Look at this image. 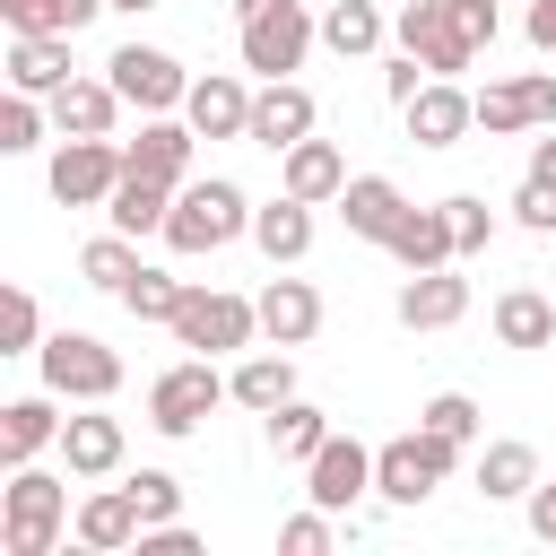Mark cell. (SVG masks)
<instances>
[{
	"label": "cell",
	"mask_w": 556,
	"mask_h": 556,
	"mask_svg": "<svg viewBox=\"0 0 556 556\" xmlns=\"http://www.w3.org/2000/svg\"><path fill=\"white\" fill-rule=\"evenodd\" d=\"M235 235H252V200H243L226 174H208V182H182V191H174L165 243H174L182 261H200V252H226Z\"/></svg>",
	"instance_id": "1"
},
{
	"label": "cell",
	"mask_w": 556,
	"mask_h": 556,
	"mask_svg": "<svg viewBox=\"0 0 556 556\" xmlns=\"http://www.w3.org/2000/svg\"><path fill=\"white\" fill-rule=\"evenodd\" d=\"M61 521H70V478H43L35 460L9 469V486H0V539H9V556H52Z\"/></svg>",
	"instance_id": "2"
},
{
	"label": "cell",
	"mask_w": 556,
	"mask_h": 556,
	"mask_svg": "<svg viewBox=\"0 0 556 556\" xmlns=\"http://www.w3.org/2000/svg\"><path fill=\"white\" fill-rule=\"evenodd\" d=\"M35 365H43V391H61V400H78V408H96V400L122 391V356H113L96 330H52V339L35 348Z\"/></svg>",
	"instance_id": "3"
},
{
	"label": "cell",
	"mask_w": 556,
	"mask_h": 556,
	"mask_svg": "<svg viewBox=\"0 0 556 556\" xmlns=\"http://www.w3.org/2000/svg\"><path fill=\"white\" fill-rule=\"evenodd\" d=\"M452 460H460V443H452V434H434V426L391 434V443L374 452V495H382V504H426V495L452 478Z\"/></svg>",
	"instance_id": "4"
},
{
	"label": "cell",
	"mask_w": 556,
	"mask_h": 556,
	"mask_svg": "<svg viewBox=\"0 0 556 556\" xmlns=\"http://www.w3.org/2000/svg\"><path fill=\"white\" fill-rule=\"evenodd\" d=\"M217 400H235V382L217 374V356H182V365H165L148 382V426L156 434H200Z\"/></svg>",
	"instance_id": "5"
},
{
	"label": "cell",
	"mask_w": 556,
	"mask_h": 556,
	"mask_svg": "<svg viewBox=\"0 0 556 556\" xmlns=\"http://www.w3.org/2000/svg\"><path fill=\"white\" fill-rule=\"evenodd\" d=\"M313 35H321V26L304 17V0H269L261 17H235V52H243L252 78H287V70H304Z\"/></svg>",
	"instance_id": "6"
},
{
	"label": "cell",
	"mask_w": 556,
	"mask_h": 556,
	"mask_svg": "<svg viewBox=\"0 0 556 556\" xmlns=\"http://www.w3.org/2000/svg\"><path fill=\"white\" fill-rule=\"evenodd\" d=\"M191 356H226V348H252V330H261V304H243V295H226V287H182V313L165 321Z\"/></svg>",
	"instance_id": "7"
},
{
	"label": "cell",
	"mask_w": 556,
	"mask_h": 556,
	"mask_svg": "<svg viewBox=\"0 0 556 556\" xmlns=\"http://www.w3.org/2000/svg\"><path fill=\"white\" fill-rule=\"evenodd\" d=\"M122 174H130V156H122L113 139H61V148H52V165H43V182H52V200H61V208H104Z\"/></svg>",
	"instance_id": "8"
},
{
	"label": "cell",
	"mask_w": 556,
	"mask_h": 556,
	"mask_svg": "<svg viewBox=\"0 0 556 556\" xmlns=\"http://www.w3.org/2000/svg\"><path fill=\"white\" fill-rule=\"evenodd\" d=\"M104 78H113V87H122V104H139V113H182V96H191L182 61H174V52H156V43H122V52L104 61Z\"/></svg>",
	"instance_id": "9"
},
{
	"label": "cell",
	"mask_w": 556,
	"mask_h": 556,
	"mask_svg": "<svg viewBox=\"0 0 556 556\" xmlns=\"http://www.w3.org/2000/svg\"><path fill=\"white\" fill-rule=\"evenodd\" d=\"M391 35H400V52H417L434 78H460L478 52H469V35L452 26V0H408L400 17H391Z\"/></svg>",
	"instance_id": "10"
},
{
	"label": "cell",
	"mask_w": 556,
	"mask_h": 556,
	"mask_svg": "<svg viewBox=\"0 0 556 556\" xmlns=\"http://www.w3.org/2000/svg\"><path fill=\"white\" fill-rule=\"evenodd\" d=\"M400 122H408L417 148H460V130H478V96H460V78H426L400 104Z\"/></svg>",
	"instance_id": "11"
},
{
	"label": "cell",
	"mask_w": 556,
	"mask_h": 556,
	"mask_svg": "<svg viewBox=\"0 0 556 556\" xmlns=\"http://www.w3.org/2000/svg\"><path fill=\"white\" fill-rule=\"evenodd\" d=\"M304 478H313L304 495H313L321 513H348L356 495H374V452H365L356 434H330V443H321V452L304 460Z\"/></svg>",
	"instance_id": "12"
},
{
	"label": "cell",
	"mask_w": 556,
	"mask_h": 556,
	"mask_svg": "<svg viewBox=\"0 0 556 556\" xmlns=\"http://www.w3.org/2000/svg\"><path fill=\"white\" fill-rule=\"evenodd\" d=\"M539 122H556V78H547V70L495 78V87L478 96V130H486V139H513V130H539Z\"/></svg>",
	"instance_id": "13"
},
{
	"label": "cell",
	"mask_w": 556,
	"mask_h": 556,
	"mask_svg": "<svg viewBox=\"0 0 556 556\" xmlns=\"http://www.w3.org/2000/svg\"><path fill=\"white\" fill-rule=\"evenodd\" d=\"M182 122H191L200 139H252V87H243L235 70H208V78H191Z\"/></svg>",
	"instance_id": "14"
},
{
	"label": "cell",
	"mask_w": 556,
	"mask_h": 556,
	"mask_svg": "<svg viewBox=\"0 0 556 556\" xmlns=\"http://www.w3.org/2000/svg\"><path fill=\"white\" fill-rule=\"evenodd\" d=\"M469 313V278H460V261H443V269H408V287H400V321L408 330H452Z\"/></svg>",
	"instance_id": "15"
},
{
	"label": "cell",
	"mask_w": 556,
	"mask_h": 556,
	"mask_svg": "<svg viewBox=\"0 0 556 556\" xmlns=\"http://www.w3.org/2000/svg\"><path fill=\"white\" fill-rule=\"evenodd\" d=\"M295 139H313V96L295 87V78H261V96H252V148H295Z\"/></svg>",
	"instance_id": "16"
},
{
	"label": "cell",
	"mask_w": 556,
	"mask_h": 556,
	"mask_svg": "<svg viewBox=\"0 0 556 556\" xmlns=\"http://www.w3.org/2000/svg\"><path fill=\"white\" fill-rule=\"evenodd\" d=\"M52 400H61V391H26V400H9V408H0V469H26L43 443H61V426H70V417H61Z\"/></svg>",
	"instance_id": "17"
},
{
	"label": "cell",
	"mask_w": 556,
	"mask_h": 556,
	"mask_svg": "<svg viewBox=\"0 0 556 556\" xmlns=\"http://www.w3.org/2000/svg\"><path fill=\"white\" fill-rule=\"evenodd\" d=\"M70 530H78V547L122 556V547H139V530H148V521H139V495H130V486H96V495L78 504V521H70Z\"/></svg>",
	"instance_id": "18"
},
{
	"label": "cell",
	"mask_w": 556,
	"mask_h": 556,
	"mask_svg": "<svg viewBox=\"0 0 556 556\" xmlns=\"http://www.w3.org/2000/svg\"><path fill=\"white\" fill-rule=\"evenodd\" d=\"M191 148H200V130H191V122L148 113V122H139V139H130L122 156H130L139 174H156V182H174V191H182V182H191Z\"/></svg>",
	"instance_id": "19"
},
{
	"label": "cell",
	"mask_w": 556,
	"mask_h": 556,
	"mask_svg": "<svg viewBox=\"0 0 556 556\" xmlns=\"http://www.w3.org/2000/svg\"><path fill=\"white\" fill-rule=\"evenodd\" d=\"M252 304H261V339H269V348H304V339L321 330V295H313L304 278H269Z\"/></svg>",
	"instance_id": "20"
},
{
	"label": "cell",
	"mask_w": 556,
	"mask_h": 556,
	"mask_svg": "<svg viewBox=\"0 0 556 556\" xmlns=\"http://www.w3.org/2000/svg\"><path fill=\"white\" fill-rule=\"evenodd\" d=\"M339 217H348V235H365V243H391V226L408 217V200H400V182H391V174H348V191H339Z\"/></svg>",
	"instance_id": "21"
},
{
	"label": "cell",
	"mask_w": 556,
	"mask_h": 556,
	"mask_svg": "<svg viewBox=\"0 0 556 556\" xmlns=\"http://www.w3.org/2000/svg\"><path fill=\"white\" fill-rule=\"evenodd\" d=\"M61 460H70V478H113L122 469V417H104V400L87 417H70L61 426Z\"/></svg>",
	"instance_id": "22"
},
{
	"label": "cell",
	"mask_w": 556,
	"mask_h": 556,
	"mask_svg": "<svg viewBox=\"0 0 556 556\" xmlns=\"http://www.w3.org/2000/svg\"><path fill=\"white\" fill-rule=\"evenodd\" d=\"M113 113H122V87H113V78H70V87L52 96L61 139H113Z\"/></svg>",
	"instance_id": "23"
},
{
	"label": "cell",
	"mask_w": 556,
	"mask_h": 556,
	"mask_svg": "<svg viewBox=\"0 0 556 556\" xmlns=\"http://www.w3.org/2000/svg\"><path fill=\"white\" fill-rule=\"evenodd\" d=\"M278 182H287L295 200H313V208H321V200H339V191H348V156H339L330 139H295V148L278 156Z\"/></svg>",
	"instance_id": "24"
},
{
	"label": "cell",
	"mask_w": 556,
	"mask_h": 556,
	"mask_svg": "<svg viewBox=\"0 0 556 556\" xmlns=\"http://www.w3.org/2000/svg\"><path fill=\"white\" fill-rule=\"evenodd\" d=\"M252 243L269 252V269H287V261H304V252H313V200H295V191H278L269 208H252Z\"/></svg>",
	"instance_id": "25"
},
{
	"label": "cell",
	"mask_w": 556,
	"mask_h": 556,
	"mask_svg": "<svg viewBox=\"0 0 556 556\" xmlns=\"http://www.w3.org/2000/svg\"><path fill=\"white\" fill-rule=\"evenodd\" d=\"M104 217L122 226V235H165V217H174V182H156V174H122L113 182V200H104Z\"/></svg>",
	"instance_id": "26"
},
{
	"label": "cell",
	"mask_w": 556,
	"mask_h": 556,
	"mask_svg": "<svg viewBox=\"0 0 556 556\" xmlns=\"http://www.w3.org/2000/svg\"><path fill=\"white\" fill-rule=\"evenodd\" d=\"M9 87L61 96V87H70V35H17V43H9Z\"/></svg>",
	"instance_id": "27"
},
{
	"label": "cell",
	"mask_w": 556,
	"mask_h": 556,
	"mask_svg": "<svg viewBox=\"0 0 556 556\" xmlns=\"http://www.w3.org/2000/svg\"><path fill=\"white\" fill-rule=\"evenodd\" d=\"M382 252H391L400 269H443V261H460V252H452V217H443V208H408V217L391 226V243H382Z\"/></svg>",
	"instance_id": "28"
},
{
	"label": "cell",
	"mask_w": 556,
	"mask_h": 556,
	"mask_svg": "<svg viewBox=\"0 0 556 556\" xmlns=\"http://www.w3.org/2000/svg\"><path fill=\"white\" fill-rule=\"evenodd\" d=\"M530 486H539V452H530V443L504 434V443L478 452V495H486V504H530Z\"/></svg>",
	"instance_id": "29"
},
{
	"label": "cell",
	"mask_w": 556,
	"mask_h": 556,
	"mask_svg": "<svg viewBox=\"0 0 556 556\" xmlns=\"http://www.w3.org/2000/svg\"><path fill=\"white\" fill-rule=\"evenodd\" d=\"M495 339L504 348H556V304L539 287H504L495 295Z\"/></svg>",
	"instance_id": "30"
},
{
	"label": "cell",
	"mask_w": 556,
	"mask_h": 556,
	"mask_svg": "<svg viewBox=\"0 0 556 556\" xmlns=\"http://www.w3.org/2000/svg\"><path fill=\"white\" fill-rule=\"evenodd\" d=\"M226 382H235V400H243L252 417H269V408L295 400V356H287V348H278V356H243Z\"/></svg>",
	"instance_id": "31"
},
{
	"label": "cell",
	"mask_w": 556,
	"mask_h": 556,
	"mask_svg": "<svg viewBox=\"0 0 556 556\" xmlns=\"http://www.w3.org/2000/svg\"><path fill=\"white\" fill-rule=\"evenodd\" d=\"M321 43H330L339 61H365V52L382 43V0H330V9H321Z\"/></svg>",
	"instance_id": "32"
},
{
	"label": "cell",
	"mask_w": 556,
	"mask_h": 556,
	"mask_svg": "<svg viewBox=\"0 0 556 556\" xmlns=\"http://www.w3.org/2000/svg\"><path fill=\"white\" fill-rule=\"evenodd\" d=\"M96 9H113V0H0V17L17 35H78Z\"/></svg>",
	"instance_id": "33"
},
{
	"label": "cell",
	"mask_w": 556,
	"mask_h": 556,
	"mask_svg": "<svg viewBox=\"0 0 556 556\" xmlns=\"http://www.w3.org/2000/svg\"><path fill=\"white\" fill-rule=\"evenodd\" d=\"M330 443V417L313 408V400H287V408H269V452H287V460H313Z\"/></svg>",
	"instance_id": "34"
},
{
	"label": "cell",
	"mask_w": 556,
	"mask_h": 556,
	"mask_svg": "<svg viewBox=\"0 0 556 556\" xmlns=\"http://www.w3.org/2000/svg\"><path fill=\"white\" fill-rule=\"evenodd\" d=\"M130 269H139V252H130V235H122V226H113V235H96V243L78 252V278H87V287H104V295H122V287H130Z\"/></svg>",
	"instance_id": "35"
},
{
	"label": "cell",
	"mask_w": 556,
	"mask_h": 556,
	"mask_svg": "<svg viewBox=\"0 0 556 556\" xmlns=\"http://www.w3.org/2000/svg\"><path fill=\"white\" fill-rule=\"evenodd\" d=\"M122 304H130L139 321H174V313H182V278H165V269H148V261H139V269H130V287H122Z\"/></svg>",
	"instance_id": "36"
},
{
	"label": "cell",
	"mask_w": 556,
	"mask_h": 556,
	"mask_svg": "<svg viewBox=\"0 0 556 556\" xmlns=\"http://www.w3.org/2000/svg\"><path fill=\"white\" fill-rule=\"evenodd\" d=\"M26 348H43V313L26 287H9L0 295V356H26Z\"/></svg>",
	"instance_id": "37"
},
{
	"label": "cell",
	"mask_w": 556,
	"mask_h": 556,
	"mask_svg": "<svg viewBox=\"0 0 556 556\" xmlns=\"http://www.w3.org/2000/svg\"><path fill=\"white\" fill-rule=\"evenodd\" d=\"M443 217H452V252H460V261L495 243V208H486V200H469V191H460V200H443Z\"/></svg>",
	"instance_id": "38"
},
{
	"label": "cell",
	"mask_w": 556,
	"mask_h": 556,
	"mask_svg": "<svg viewBox=\"0 0 556 556\" xmlns=\"http://www.w3.org/2000/svg\"><path fill=\"white\" fill-rule=\"evenodd\" d=\"M35 139H43V104H35L26 87H9V104H0V148H9V156H26Z\"/></svg>",
	"instance_id": "39"
},
{
	"label": "cell",
	"mask_w": 556,
	"mask_h": 556,
	"mask_svg": "<svg viewBox=\"0 0 556 556\" xmlns=\"http://www.w3.org/2000/svg\"><path fill=\"white\" fill-rule=\"evenodd\" d=\"M130 495H139V521H182V478L174 469H139Z\"/></svg>",
	"instance_id": "40"
},
{
	"label": "cell",
	"mask_w": 556,
	"mask_h": 556,
	"mask_svg": "<svg viewBox=\"0 0 556 556\" xmlns=\"http://www.w3.org/2000/svg\"><path fill=\"white\" fill-rule=\"evenodd\" d=\"M417 426H434V434H452V443H469V434H478V400H469V391H434Z\"/></svg>",
	"instance_id": "41"
},
{
	"label": "cell",
	"mask_w": 556,
	"mask_h": 556,
	"mask_svg": "<svg viewBox=\"0 0 556 556\" xmlns=\"http://www.w3.org/2000/svg\"><path fill=\"white\" fill-rule=\"evenodd\" d=\"M330 539H339V530H330V513H321V504H313V513H295V521L278 530V547H287V556H330Z\"/></svg>",
	"instance_id": "42"
},
{
	"label": "cell",
	"mask_w": 556,
	"mask_h": 556,
	"mask_svg": "<svg viewBox=\"0 0 556 556\" xmlns=\"http://www.w3.org/2000/svg\"><path fill=\"white\" fill-rule=\"evenodd\" d=\"M513 217H521L530 235H556V182H539V174H530V182L513 191Z\"/></svg>",
	"instance_id": "43"
},
{
	"label": "cell",
	"mask_w": 556,
	"mask_h": 556,
	"mask_svg": "<svg viewBox=\"0 0 556 556\" xmlns=\"http://www.w3.org/2000/svg\"><path fill=\"white\" fill-rule=\"evenodd\" d=\"M452 26H460V35H469V52H486V43H495V26H504V17H495V0H452Z\"/></svg>",
	"instance_id": "44"
},
{
	"label": "cell",
	"mask_w": 556,
	"mask_h": 556,
	"mask_svg": "<svg viewBox=\"0 0 556 556\" xmlns=\"http://www.w3.org/2000/svg\"><path fill=\"white\" fill-rule=\"evenodd\" d=\"M139 556H200V539H191L182 521H148V530H139Z\"/></svg>",
	"instance_id": "45"
},
{
	"label": "cell",
	"mask_w": 556,
	"mask_h": 556,
	"mask_svg": "<svg viewBox=\"0 0 556 556\" xmlns=\"http://www.w3.org/2000/svg\"><path fill=\"white\" fill-rule=\"evenodd\" d=\"M426 78H434V70H426V61H417V52H400V61H391V70H382V96H391V104H408V96H417V87H426Z\"/></svg>",
	"instance_id": "46"
},
{
	"label": "cell",
	"mask_w": 556,
	"mask_h": 556,
	"mask_svg": "<svg viewBox=\"0 0 556 556\" xmlns=\"http://www.w3.org/2000/svg\"><path fill=\"white\" fill-rule=\"evenodd\" d=\"M521 35H530V52H556V0H530Z\"/></svg>",
	"instance_id": "47"
},
{
	"label": "cell",
	"mask_w": 556,
	"mask_h": 556,
	"mask_svg": "<svg viewBox=\"0 0 556 556\" xmlns=\"http://www.w3.org/2000/svg\"><path fill=\"white\" fill-rule=\"evenodd\" d=\"M530 539L556 547V486H530Z\"/></svg>",
	"instance_id": "48"
},
{
	"label": "cell",
	"mask_w": 556,
	"mask_h": 556,
	"mask_svg": "<svg viewBox=\"0 0 556 556\" xmlns=\"http://www.w3.org/2000/svg\"><path fill=\"white\" fill-rule=\"evenodd\" d=\"M530 174H539V182H556V130H547V139L530 148Z\"/></svg>",
	"instance_id": "49"
},
{
	"label": "cell",
	"mask_w": 556,
	"mask_h": 556,
	"mask_svg": "<svg viewBox=\"0 0 556 556\" xmlns=\"http://www.w3.org/2000/svg\"><path fill=\"white\" fill-rule=\"evenodd\" d=\"M261 9H269V0H235V17H261Z\"/></svg>",
	"instance_id": "50"
},
{
	"label": "cell",
	"mask_w": 556,
	"mask_h": 556,
	"mask_svg": "<svg viewBox=\"0 0 556 556\" xmlns=\"http://www.w3.org/2000/svg\"><path fill=\"white\" fill-rule=\"evenodd\" d=\"M113 9H130V17H139V9H156V0H113Z\"/></svg>",
	"instance_id": "51"
},
{
	"label": "cell",
	"mask_w": 556,
	"mask_h": 556,
	"mask_svg": "<svg viewBox=\"0 0 556 556\" xmlns=\"http://www.w3.org/2000/svg\"><path fill=\"white\" fill-rule=\"evenodd\" d=\"M391 9H408V0H391Z\"/></svg>",
	"instance_id": "52"
}]
</instances>
